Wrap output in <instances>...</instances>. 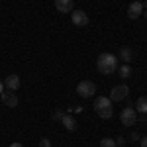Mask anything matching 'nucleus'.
Returning <instances> with one entry per match:
<instances>
[{"label":"nucleus","instance_id":"f257e3e1","mask_svg":"<svg viewBox=\"0 0 147 147\" xmlns=\"http://www.w3.org/2000/svg\"><path fill=\"white\" fill-rule=\"evenodd\" d=\"M96 69L100 71L102 75H112L114 71L118 69V57L112 53H102L96 59Z\"/></svg>","mask_w":147,"mask_h":147},{"label":"nucleus","instance_id":"f03ea898","mask_svg":"<svg viewBox=\"0 0 147 147\" xmlns=\"http://www.w3.org/2000/svg\"><path fill=\"white\" fill-rule=\"evenodd\" d=\"M77 92H79V96H82V98H90V96H94V92H96V84L92 80H80L79 86H77Z\"/></svg>","mask_w":147,"mask_h":147},{"label":"nucleus","instance_id":"7ed1b4c3","mask_svg":"<svg viewBox=\"0 0 147 147\" xmlns=\"http://www.w3.org/2000/svg\"><path fill=\"white\" fill-rule=\"evenodd\" d=\"M120 122L124 125H134L137 122V112H136V108H131V106H127V108H124L122 110V114H120Z\"/></svg>","mask_w":147,"mask_h":147},{"label":"nucleus","instance_id":"20e7f679","mask_svg":"<svg viewBox=\"0 0 147 147\" xmlns=\"http://www.w3.org/2000/svg\"><path fill=\"white\" fill-rule=\"evenodd\" d=\"M127 94H129V88L125 84H118V86H114L112 90H110V100L120 102V100H124V98H127Z\"/></svg>","mask_w":147,"mask_h":147},{"label":"nucleus","instance_id":"39448f33","mask_svg":"<svg viewBox=\"0 0 147 147\" xmlns=\"http://www.w3.org/2000/svg\"><path fill=\"white\" fill-rule=\"evenodd\" d=\"M71 20L75 26H79V28H84V26H88V16H86V12L84 10H73L71 12Z\"/></svg>","mask_w":147,"mask_h":147},{"label":"nucleus","instance_id":"423d86ee","mask_svg":"<svg viewBox=\"0 0 147 147\" xmlns=\"http://www.w3.org/2000/svg\"><path fill=\"white\" fill-rule=\"evenodd\" d=\"M0 98L4 102V106H8V108H16L18 106V96H16L14 90H4L0 94Z\"/></svg>","mask_w":147,"mask_h":147},{"label":"nucleus","instance_id":"0eeeda50","mask_svg":"<svg viewBox=\"0 0 147 147\" xmlns=\"http://www.w3.org/2000/svg\"><path fill=\"white\" fill-rule=\"evenodd\" d=\"M55 8L57 12H63V14L73 12L75 10V0H55Z\"/></svg>","mask_w":147,"mask_h":147},{"label":"nucleus","instance_id":"6e6552de","mask_svg":"<svg viewBox=\"0 0 147 147\" xmlns=\"http://www.w3.org/2000/svg\"><path fill=\"white\" fill-rule=\"evenodd\" d=\"M141 12H143V4H141V2H131V4L127 6V16H129L131 20L139 18Z\"/></svg>","mask_w":147,"mask_h":147},{"label":"nucleus","instance_id":"1a4fd4ad","mask_svg":"<svg viewBox=\"0 0 147 147\" xmlns=\"http://www.w3.org/2000/svg\"><path fill=\"white\" fill-rule=\"evenodd\" d=\"M4 86L8 88V90H18L20 88V77L18 75H8L6 79H4Z\"/></svg>","mask_w":147,"mask_h":147},{"label":"nucleus","instance_id":"9d476101","mask_svg":"<svg viewBox=\"0 0 147 147\" xmlns=\"http://www.w3.org/2000/svg\"><path fill=\"white\" fill-rule=\"evenodd\" d=\"M104 108H112V100L108 96H98L94 100V110L98 112V110H104Z\"/></svg>","mask_w":147,"mask_h":147},{"label":"nucleus","instance_id":"9b49d317","mask_svg":"<svg viewBox=\"0 0 147 147\" xmlns=\"http://www.w3.org/2000/svg\"><path fill=\"white\" fill-rule=\"evenodd\" d=\"M61 124L65 125L69 131H75V129H77V122H75V118H73V116H69V114H63Z\"/></svg>","mask_w":147,"mask_h":147},{"label":"nucleus","instance_id":"f8f14e48","mask_svg":"<svg viewBox=\"0 0 147 147\" xmlns=\"http://www.w3.org/2000/svg\"><path fill=\"white\" fill-rule=\"evenodd\" d=\"M136 112L147 114V96H141V98H137V102H136Z\"/></svg>","mask_w":147,"mask_h":147},{"label":"nucleus","instance_id":"ddd939ff","mask_svg":"<svg viewBox=\"0 0 147 147\" xmlns=\"http://www.w3.org/2000/svg\"><path fill=\"white\" fill-rule=\"evenodd\" d=\"M120 59H122L124 63H129V61H131V49H129V47H122V49H120Z\"/></svg>","mask_w":147,"mask_h":147},{"label":"nucleus","instance_id":"4468645a","mask_svg":"<svg viewBox=\"0 0 147 147\" xmlns=\"http://www.w3.org/2000/svg\"><path fill=\"white\" fill-rule=\"evenodd\" d=\"M118 71H120V77H122V79H127V77L131 75V69H129V65H127V63H124V65L118 69Z\"/></svg>","mask_w":147,"mask_h":147},{"label":"nucleus","instance_id":"2eb2a0df","mask_svg":"<svg viewBox=\"0 0 147 147\" xmlns=\"http://www.w3.org/2000/svg\"><path fill=\"white\" fill-rule=\"evenodd\" d=\"M98 116H100L102 120H108V118H112V108H104V110H98Z\"/></svg>","mask_w":147,"mask_h":147},{"label":"nucleus","instance_id":"dca6fc26","mask_svg":"<svg viewBox=\"0 0 147 147\" xmlns=\"http://www.w3.org/2000/svg\"><path fill=\"white\" fill-rule=\"evenodd\" d=\"M100 147H116V141H114L112 137H104L100 141Z\"/></svg>","mask_w":147,"mask_h":147},{"label":"nucleus","instance_id":"f3484780","mask_svg":"<svg viewBox=\"0 0 147 147\" xmlns=\"http://www.w3.org/2000/svg\"><path fill=\"white\" fill-rule=\"evenodd\" d=\"M114 141H116V147H122L125 143V137H122V136H118L116 137V139H114Z\"/></svg>","mask_w":147,"mask_h":147},{"label":"nucleus","instance_id":"a211bd4d","mask_svg":"<svg viewBox=\"0 0 147 147\" xmlns=\"http://www.w3.org/2000/svg\"><path fill=\"white\" fill-rule=\"evenodd\" d=\"M39 147H51V141H49L47 137H43V139L39 141Z\"/></svg>","mask_w":147,"mask_h":147},{"label":"nucleus","instance_id":"6ab92c4d","mask_svg":"<svg viewBox=\"0 0 147 147\" xmlns=\"http://www.w3.org/2000/svg\"><path fill=\"white\" fill-rule=\"evenodd\" d=\"M129 139H131V141H139V134H136V131H134V134L129 136Z\"/></svg>","mask_w":147,"mask_h":147},{"label":"nucleus","instance_id":"aec40b11","mask_svg":"<svg viewBox=\"0 0 147 147\" xmlns=\"http://www.w3.org/2000/svg\"><path fill=\"white\" fill-rule=\"evenodd\" d=\"M53 118H55V120H61V118H63V112H55V114H53Z\"/></svg>","mask_w":147,"mask_h":147},{"label":"nucleus","instance_id":"412c9836","mask_svg":"<svg viewBox=\"0 0 147 147\" xmlns=\"http://www.w3.org/2000/svg\"><path fill=\"white\" fill-rule=\"evenodd\" d=\"M141 147H147V136L141 137Z\"/></svg>","mask_w":147,"mask_h":147},{"label":"nucleus","instance_id":"4be33fe9","mask_svg":"<svg viewBox=\"0 0 147 147\" xmlns=\"http://www.w3.org/2000/svg\"><path fill=\"white\" fill-rule=\"evenodd\" d=\"M4 92V80H0V94Z\"/></svg>","mask_w":147,"mask_h":147},{"label":"nucleus","instance_id":"5701e85b","mask_svg":"<svg viewBox=\"0 0 147 147\" xmlns=\"http://www.w3.org/2000/svg\"><path fill=\"white\" fill-rule=\"evenodd\" d=\"M10 147H24V145H22V143H12Z\"/></svg>","mask_w":147,"mask_h":147},{"label":"nucleus","instance_id":"b1692460","mask_svg":"<svg viewBox=\"0 0 147 147\" xmlns=\"http://www.w3.org/2000/svg\"><path fill=\"white\" fill-rule=\"evenodd\" d=\"M141 4H143V10H145V8H147V0H143V2H141Z\"/></svg>","mask_w":147,"mask_h":147},{"label":"nucleus","instance_id":"393cba45","mask_svg":"<svg viewBox=\"0 0 147 147\" xmlns=\"http://www.w3.org/2000/svg\"><path fill=\"white\" fill-rule=\"evenodd\" d=\"M136 2H143V0H136Z\"/></svg>","mask_w":147,"mask_h":147},{"label":"nucleus","instance_id":"a878e982","mask_svg":"<svg viewBox=\"0 0 147 147\" xmlns=\"http://www.w3.org/2000/svg\"><path fill=\"white\" fill-rule=\"evenodd\" d=\"M145 20H147V12H145Z\"/></svg>","mask_w":147,"mask_h":147}]
</instances>
